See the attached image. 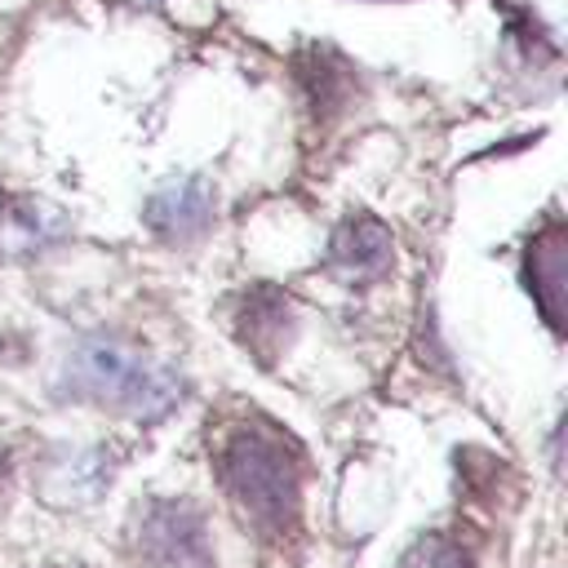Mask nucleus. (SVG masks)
<instances>
[{
  "mask_svg": "<svg viewBox=\"0 0 568 568\" xmlns=\"http://www.w3.org/2000/svg\"><path fill=\"white\" fill-rule=\"evenodd\" d=\"M235 333H240V342H244L262 364H271V359L284 351L288 333H293V306H288V297L275 293V288H253V293L244 297V306H240Z\"/></svg>",
  "mask_w": 568,
  "mask_h": 568,
  "instance_id": "6",
  "label": "nucleus"
},
{
  "mask_svg": "<svg viewBox=\"0 0 568 568\" xmlns=\"http://www.w3.org/2000/svg\"><path fill=\"white\" fill-rule=\"evenodd\" d=\"M58 235H62V217L49 204L13 200L0 209V253H9V257H27Z\"/></svg>",
  "mask_w": 568,
  "mask_h": 568,
  "instance_id": "8",
  "label": "nucleus"
},
{
  "mask_svg": "<svg viewBox=\"0 0 568 568\" xmlns=\"http://www.w3.org/2000/svg\"><path fill=\"white\" fill-rule=\"evenodd\" d=\"M328 262L337 275L346 280H377L386 266H390V231L368 217V213H355L346 217L337 231H333V244H328Z\"/></svg>",
  "mask_w": 568,
  "mask_h": 568,
  "instance_id": "5",
  "label": "nucleus"
},
{
  "mask_svg": "<svg viewBox=\"0 0 568 568\" xmlns=\"http://www.w3.org/2000/svg\"><path fill=\"white\" fill-rule=\"evenodd\" d=\"M222 479L235 506L257 528H288L297 515V457L288 439L266 426H235L222 448Z\"/></svg>",
  "mask_w": 568,
  "mask_h": 568,
  "instance_id": "2",
  "label": "nucleus"
},
{
  "mask_svg": "<svg viewBox=\"0 0 568 568\" xmlns=\"http://www.w3.org/2000/svg\"><path fill=\"white\" fill-rule=\"evenodd\" d=\"M564 266H568V244L559 226H546L528 244V288L555 333H564Z\"/></svg>",
  "mask_w": 568,
  "mask_h": 568,
  "instance_id": "7",
  "label": "nucleus"
},
{
  "mask_svg": "<svg viewBox=\"0 0 568 568\" xmlns=\"http://www.w3.org/2000/svg\"><path fill=\"white\" fill-rule=\"evenodd\" d=\"M4 493H9V457L0 453V501H4Z\"/></svg>",
  "mask_w": 568,
  "mask_h": 568,
  "instance_id": "10",
  "label": "nucleus"
},
{
  "mask_svg": "<svg viewBox=\"0 0 568 568\" xmlns=\"http://www.w3.org/2000/svg\"><path fill=\"white\" fill-rule=\"evenodd\" d=\"M138 568H213L204 515L191 501H151L133 524Z\"/></svg>",
  "mask_w": 568,
  "mask_h": 568,
  "instance_id": "3",
  "label": "nucleus"
},
{
  "mask_svg": "<svg viewBox=\"0 0 568 568\" xmlns=\"http://www.w3.org/2000/svg\"><path fill=\"white\" fill-rule=\"evenodd\" d=\"M209 222H213V186L204 178L164 182L146 200V226L164 244H195V240H204Z\"/></svg>",
  "mask_w": 568,
  "mask_h": 568,
  "instance_id": "4",
  "label": "nucleus"
},
{
  "mask_svg": "<svg viewBox=\"0 0 568 568\" xmlns=\"http://www.w3.org/2000/svg\"><path fill=\"white\" fill-rule=\"evenodd\" d=\"M399 568H470V559L462 555V546H457L453 537L426 532V537H417V541L404 550Z\"/></svg>",
  "mask_w": 568,
  "mask_h": 568,
  "instance_id": "9",
  "label": "nucleus"
},
{
  "mask_svg": "<svg viewBox=\"0 0 568 568\" xmlns=\"http://www.w3.org/2000/svg\"><path fill=\"white\" fill-rule=\"evenodd\" d=\"M62 390L71 399H84L98 408H115V413H133V417H160L182 395V382L173 368L138 355L124 342L89 337L67 359Z\"/></svg>",
  "mask_w": 568,
  "mask_h": 568,
  "instance_id": "1",
  "label": "nucleus"
}]
</instances>
